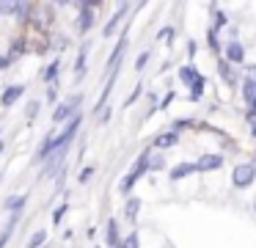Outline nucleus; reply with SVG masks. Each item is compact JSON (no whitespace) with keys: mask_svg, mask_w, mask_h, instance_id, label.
<instances>
[{"mask_svg":"<svg viewBox=\"0 0 256 248\" xmlns=\"http://www.w3.org/2000/svg\"><path fill=\"white\" fill-rule=\"evenodd\" d=\"M242 58H245V53H242V44L232 42V44L226 47V64H240Z\"/></svg>","mask_w":256,"mask_h":248,"instance_id":"0eeeda50","label":"nucleus"},{"mask_svg":"<svg viewBox=\"0 0 256 248\" xmlns=\"http://www.w3.org/2000/svg\"><path fill=\"white\" fill-rule=\"evenodd\" d=\"M108 245H110V248H118V245H122V240H118V226H116V220H110V223H108Z\"/></svg>","mask_w":256,"mask_h":248,"instance_id":"1a4fd4ad","label":"nucleus"},{"mask_svg":"<svg viewBox=\"0 0 256 248\" xmlns=\"http://www.w3.org/2000/svg\"><path fill=\"white\" fill-rule=\"evenodd\" d=\"M146 61H149V53H140V55H138V61H135V69H144Z\"/></svg>","mask_w":256,"mask_h":248,"instance_id":"4be33fe9","label":"nucleus"},{"mask_svg":"<svg viewBox=\"0 0 256 248\" xmlns=\"http://www.w3.org/2000/svg\"><path fill=\"white\" fill-rule=\"evenodd\" d=\"M149 168H162V157H154V160H152V163H149Z\"/></svg>","mask_w":256,"mask_h":248,"instance_id":"393cba45","label":"nucleus"},{"mask_svg":"<svg viewBox=\"0 0 256 248\" xmlns=\"http://www.w3.org/2000/svg\"><path fill=\"white\" fill-rule=\"evenodd\" d=\"M171 36H174L171 28H162V31H160V39H171Z\"/></svg>","mask_w":256,"mask_h":248,"instance_id":"a878e982","label":"nucleus"},{"mask_svg":"<svg viewBox=\"0 0 256 248\" xmlns=\"http://www.w3.org/2000/svg\"><path fill=\"white\" fill-rule=\"evenodd\" d=\"M204 86H206V80H204V77H198V80L193 83V99H198V97H201V91H204Z\"/></svg>","mask_w":256,"mask_h":248,"instance_id":"6ab92c4d","label":"nucleus"},{"mask_svg":"<svg viewBox=\"0 0 256 248\" xmlns=\"http://www.w3.org/2000/svg\"><path fill=\"white\" fill-rule=\"evenodd\" d=\"M44 240H47V231L39 229V231H36V234L28 240V248H42V245H44Z\"/></svg>","mask_w":256,"mask_h":248,"instance_id":"2eb2a0df","label":"nucleus"},{"mask_svg":"<svg viewBox=\"0 0 256 248\" xmlns=\"http://www.w3.org/2000/svg\"><path fill=\"white\" fill-rule=\"evenodd\" d=\"M36 113H39V102H30L28 105V119H36Z\"/></svg>","mask_w":256,"mask_h":248,"instance_id":"5701e85b","label":"nucleus"},{"mask_svg":"<svg viewBox=\"0 0 256 248\" xmlns=\"http://www.w3.org/2000/svg\"><path fill=\"white\" fill-rule=\"evenodd\" d=\"M220 163H223L220 154H201L193 165H196V171H215V168H220Z\"/></svg>","mask_w":256,"mask_h":248,"instance_id":"7ed1b4c3","label":"nucleus"},{"mask_svg":"<svg viewBox=\"0 0 256 248\" xmlns=\"http://www.w3.org/2000/svg\"><path fill=\"white\" fill-rule=\"evenodd\" d=\"M86 53H88V44H83V50H80V58H78V75H83V72H86Z\"/></svg>","mask_w":256,"mask_h":248,"instance_id":"f3484780","label":"nucleus"},{"mask_svg":"<svg viewBox=\"0 0 256 248\" xmlns=\"http://www.w3.org/2000/svg\"><path fill=\"white\" fill-rule=\"evenodd\" d=\"M220 75H223V77H226V80H228V83H234V72H232V66H228V64H226V61H223V64H220Z\"/></svg>","mask_w":256,"mask_h":248,"instance_id":"aec40b11","label":"nucleus"},{"mask_svg":"<svg viewBox=\"0 0 256 248\" xmlns=\"http://www.w3.org/2000/svg\"><path fill=\"white\" fill-rule=\"evenodd\" d=\"M193 171H196V165H193V163H179L176 168L171 171V179H182V176L193 174Z\"/></svg>","mask_w":256,"mask_h":248,"instance_id":"9d476101","label":"nucleus"},{"mask_svg":"<svg viewBox=\"0 0 256 248\" xmlns=\"http://www.w3.org/2000/svg\"><path fill=\"white\" fill-rule=\"evenodd\" d=\"M17 220H20V215L14 212L12 218H8V226H6V229H3V231H0V248H3V245H6L8 240H12V231H14V226H17Z\"/></svg>","mask_w":256,"mask_h":248,"instance_id":"6e6552de","label":"nucleus"},{"mask_svg":"<svg viewBox=\"0 0 256 248\" xmlns=\"http://www.w3.org/2000/svg\"><path fill=\"white\" fill-rule=\"evenodd\" d=\"M20 97H22V86H8L6 91H3V97H0V102H3V108H8V105H14Z\"/></svg>","mask_w":256,"mask_h":248,"instance_id":"423d86ee","label":"nucleus"},{"mask_svg":"<svg viewBox=\"0 0 256 248\" xmlns=\"http://www.w3.org/2000/svg\"><path fill=\"white\" fill-rule=\"evenodd\" d=\"M25 204V196H14V198H8L6 201V209H20Z\"/></svg>","mask_w":256,"mask_h":248,"instance_id":"a211bd4d","label":"nucleus"},{"mask_svg":"<svg viewBox=\"0 0 256 248\" xmlns=\"http://www.w3.org/2000/svg\"><path fill=\"white\" fill-rule=\"evenodd\" d=\"M8 66V58H3V55H0V69H6Z\"/></svg>","mask_w":256,"mask_h":248,"instance_id":"c85d7f7f","label":"nucleus"},{"mask_svg":"<svg viewBox=\"0 0 256 248\" xmlns=\"http://www.w3.org/2000/svg\"><path fill=\"white\" fill-rule=\"evenodd\" d=\"M215 25H218V28L226 25V17H223V14H215Z\"/></svg>","mask_w":256,"mask_h":248,"instance_id":"cd10ccee","label":"nucleus"},{"mask_svg":"<svg viewBox=\"0 0 256 248\" xmlns=\"http://www.w3.org/2000/svg\"><path fill=\"white\" fill-rule=\"evenodd\" d=\"M78 105H80V94H78V97H72L69 102L58 105V110L52 113V119H56V121H64V119H69V116H72V110L78 108Z\"/></svg>","mask_w":256,"mask_h":248,"instance_id":"20e7f679","label":"nucleus"},{"mask_svg":"<svg viewBox=\"0 0 256 248\" xmlns=\"http://www.w3.org/2000/svg\"><path fill=\"white\" fill-rule=\"evenodd\" d=\"M122 248H140V240H138V231H132V234H130L127 240L122 242Z\"/></svg>","mask_w":256,"mask_h":248,"instance_id":"dca6fc26","label":"nucleus"},{"mask_svg":"<svg viewBox=\"0 0 256 248\" xmlns=\"http://www.w3.org/2000/svg\"><path fill=\"white\" fill-rule=\"evenodd\" d=\"M91 174H94V168H86L83 174H80V182H88V179H91Z\"/></svg>","mask_w":256,"mask_h":248,"instance_id":"b1692460","label":"nucleus"},{"mask_svg":"<svg viewBox=\"0 0 256 248\" xmlns=\"http://www.w3.org/2000/svg\"><path fill=\"white\" fill-rule=\"evenodd\" d=\"M83 9V14H80V31H91V25H94V6H88V3H83L80 6Z\"/></svg>","mask_w":256,"mask_h":248,"instance_id":"39448f33","label":"nucleus"},{"mask_svg":"<svg viewBox=\"0 0 256 248\" xmlns=\"http://www.w3.org/2000/svg\"><path fill=\"white\" fill-rule=\"evenodd\" d=\"M56 75H58V64H52V66H47V72H44V77H47V83H50V80H56Z\"/></svg>","mask_w":256,"mask_h":248,"instance_id":"412c9836","label":"nucleus"},{"mask_svg":"<svg viewBox=\"0 0 256 248\" xmlns=\"http://www.w3.org/2000/svg\"><path fill=\"white\" fill-rule=\"evenodd\" d=\"M254 209H256V204H254Z\"/></svg>","mask_w":256,"mask_h":248,"instance_id":"c756f323","label":"nucleus"},{"mask_svg":"<svg viewBox=\"0 0 256 248\" xmlns=\"http://www.w3.org/2000/svg\"><path fill=\"white\" fill-rule=\"evenodd\" d=\"M174 143H176V132H166V135L154 138V146H160V149H168V146H174Z\"/></svg>","mask_w":256,"mask_h":248,"instance_id":"f8f14e48","label":"nucleus"},{"mask_svg":"<svg viewBox=\"0 0 256 248\" xmlns=\"http://www.w3.org/2000/svg\"><path fill=\"white\" fill-rule=\"evenodd\" d=\"M254 179H256V168H254V165H237L234 174H232V182L237 187H248Z\"/></svg>","mask_w":256,"mask_h":248,"instance_id":"f03ea898","label":"nucleus"},{"mask_svg":"<svg viewBox=\"0 0 256 248\" xmlns=\"http://www.w3.org/2000/svg\"><path fill=\"white\" fill-rule=\"evenodd\" d=\"M138 209H140V198H130L127 207H124V218H127V220H135Z\"/></svg>","mask_w":256,"mask_h":248,"instance_id":"ddd939ff","label":"nucleus"},{"mask_svg":"<svg viewBox=\"0 0 256 248\" xmlns=\"http://www.w3.org/2000/svg\"><path fill=\"white\" fill-rule=\"evenodd\" d=\"M130 9V6L127 3H124L122 6V9H118V14L116 17H113V20L110 22H108V25H105V36H113V31H116V25H118V22H122V17H124V11H127Z\"/></svg>","mask_w":256,"mask_h":248,"instance_id":"9b49d317","label":"nucleus"},{"mask_svg":"<svg viewBox=\"0 0 256 248\" xmlns=\"http://www.w3.org/2000/svg\"><path fill=\"white\" fill-rule=\"evenodd\" d=\"M210 47L218 50V39H215V31H210Z\"/></svg>","mask_w":256,"mask_h":248,"instance_id":"bb28decb","label":"nucleus"},{"mask_svg":"<svg viewBox=\"0 0 256 248\" xmlns=\"http://www.w3.org/2000/svg\"><path fill=\"white\" fill-rule=\"evenodd\" d=\"M179 77H182V83H190V86H193L196 80H198V72L193 69V66H182V72H179Z\"/></svg>","mask_w":256,"mask_h":248,"instance_id":"4468645a","label":"nucleus"},{"mask_svg":"<svg viewBox=\"0 0 256 248\" xmlns=\"http://www.w3.org/2000/svg\"><path fill=\"white\" fill-rule=\"evenodd\" d=\"M118 248H122V245H118Z\"/></svg>","mask_w":256,"mask_h":248,"instance_id":"7c9ffc66","label":"nucleus"},{"mask_svg":"<svg viewBox=\"0 0 256 248\" xmlns=\"http://www.w3.org/2000/svg\"><path fill=\"white\" fill-rule=\"evenodd\" d=\"M146 171H149V152H144V154H140V160H138V163L132 165V171H130V176H127V179L122 182V190L127 193L130 187L135 185V179H140V176H144Z\"/></svg>","mask_w":256,"mask_h":248,"instance_id":"f257e3e1","label":"nucleus"}]
</instances>
